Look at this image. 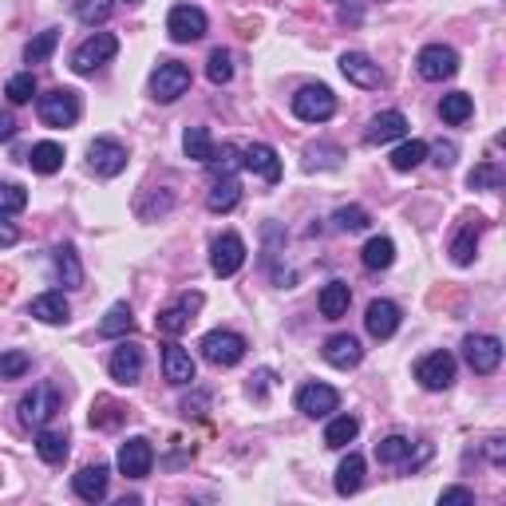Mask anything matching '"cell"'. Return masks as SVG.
<instances>
[{
    "mask_svg": "<svg viewBox=\"0 0 506 506\" xmlns=\"http://www.w3.org/2000/svg\"><path fill=\"white\" fill-rule=\"evenodd\" d=\"M16 135V119H13V111H0V142H8Z\"/></svg>",
    "mask_w": 506,
    "mask_h": 506,
    "instance_id": "681fc988",
    "label": "cell"
},
{
    "mask_svg": "<svg viewBox=\"0 0 506 506\" xmlns=\"http://www.w3.org/2000/svg\"><path fill=\"white\" fill-rule=\"evenodd\" d=\"M107 483H111V471H107V467H103V463L83 467V471L72 479L75 494H80L83 502H103V499H107Z\"/></svg>",
    "mask_w": 506,
    "mask_h": 506,
    "instance_id": "7402d4cb",
    "label": "cell"
},
{
    "mask_svg": "<svg viewBox=\"0 0 506 506\" xmlns=\"http://www.w3.org/2000/svg\"><path fill=\"white\" fill-rule=\"evenodd\" d=\"M28 313H32L36 321H44V324H64L72 317V304L64 293H40L32 304H28Z\"/></svg>",
    "mask_w": 506,
    "mask_h": 506,
    "instance_id": "d4e9b609",
    "label": "cell"
},
{
    "mask_svg": "<svg viewBox=\"0 0 506 506\" xmlns=\"http://www.w3.org/2000/svg\"><path fill=\"white\" fill-rule=\"evenodd\" d=\"M107 372H111L116 384H127V388L139 384L142 380V348L139 345H119L107 360Z\"/></svg>",
    "mask_w": 506,
    "mask_h": 506,
    "instance_id": "2e32d148",
    "label": "cell"
},
{
    "mask_svg": "<svg viewBox=\"0 0 506 506\" xmlns=\"http://www.w3.org/2000/svg\"><path fill=\"white\" fill-rule=\"evenodd\" d=\"M439 167H451V162H455V147H439Z\"/></svg>",
    "mask_w": 506,
    "mask_h": 506,
    "instance_id": "816d5d0a",
    "label": "cell"
},
{
    "mask_svg": "<svg viewBox=\"0 0 506 506\" xmlns=\"http://www.w3.org/2000/svg\"><path fill=\"white\" fill-rule=\"evenodd\" d=\"M28 162H32L36 175H56V170L64 167V147H60V142H36Z\"/></svg>",
    "mask_w": 506,
    "mask_h": 506,
    "instance_id": "4dcf8cb0",
    "label": "cell"
},
{
    "mask_svg": "<svg viewBox=\"0 0 506 506\" xmlns=\"http://www.w3.org/2000/svg\"><path fill=\"white\" fill-rule=\"evenodd\" d=\"M439 116H443V123H451V127H463V123L475 116V99L467 91L443 95V99H439Z\"/></svg>",
    "mask_w": 506,
    "mask_h": 506,
    "instance_id": "83f0119b",
    "label": "cell"
},
{
    "mask_svg": "<svg viewBox=\"0 0 506 506\" xmlns=\"http://www.w3.org/2000/svg\"><path fill=\"white\" fill-rule=\"evenodd\" d=\"M356 435H360V419L356 416H337V419H329V427H324V447L340 451V447H348Z\"/></svg>",
    "mask_w": 506,
    "mask_h": 506,
    "instance_id": "f546056e",
    "label": "cell"
},
{
    "mask_svg": "<svg viewBox=\"0 0 506 506\" xmlns=\"http://www.w3.org/2000/svg\"><path fill=\"white\" fill-rule=\"evenodd\" d=\"M337 226H340V230H348V234L368 230V210H360V206H345V210H337Z\"/></svg>",
    "mask_w": 506,
    "mask_h": 506,
    "instance_id": "f6af8a7d",
    "label": "cell"
},
{
    "mask_svg": "<svg viewBox=\"0 0 506 506\" xmlns=\"http://www.w3.org/2000/svg\"><path fill=\"white\" fill-rule=\"evenodd\" d=\"M206 28H210L206 13H202V8H194V4H178V8H170V16H167V32H170V40H175V44L202 40Z\"/></svg>",
    "mask_w": 506,
    "mask_h": 506,
    "instance_id": "ba28073f",
    "label": "cell"
},
{
    "mask_svg": "<svg viewBox=\"0 0 506 506\" xmlns=\"http://www.w3.org/2000/svg\"><path fill=\"white\" fill-rule=\"evenodd\" d=\"M293 116L301 123H329L337 116V95H332L324 83H309L293 95Z\"/></svg>",
    "mask_w": 506,
    "mask_h": 506,
    "instance_id": "6da1fadb",
    "label": "cell"
},
{
    "mask_svg": "<svg viewBox=\"0 0 506 506\" xmlns=\"http://www.w3.org/2000/svg\"><path fill=\"white\" fill-rule=\"evenodd\" d=\"M183 150H186V159H194V162H210L214 159V139H210L206 127H186Z\"/></svg>",
    "mask_w": 506,
    "mask_h": 506,
    "instance_id": "d590c367",
    "label": "cell"
},
{
    "mask_svg": "<svg viewBox=\"0 0 506 506\" xmlns=\"http://www.w3.org/2000/svg\"><path fill=\"white\" fill-rule=\"evenodd\" d=\"M36 455H40L44 463H64L68 459V435L40 427V435H36Z\"/></svg>",
    "mask_w": 506,
    "mask_h": 506,
    "instance_id": "1f68e13d",
    "label": "cell"
},
{
    "mask_svg": "<svg viewBox=\"0 0 506 506\" xmlns=\"http://www.w3.org/2000/svg\"><path fill=\"white\" fill-rule=\"evenodd\" d=\"M340 407V391L329 384H304L297 391V412L309 419H329Z\"/></svg>",
    "mask_w": 506,
    "mask_h": 506,
    "instance_id": "8fae6325",
    "label": "cell"
},
{
    "mask_svg": "<svg viewBox=\"0 0 506 506\" xmlns=\"http://www.w3.org/2000/svg\"><path fill=\"white\" fill-rule=\"evenodd\" d=\"M324 360H329L332 368L348 372V368H356L360 360H364V348H360L356 337H348V332H337V337L324 340Z\"/></svg>",
    "mask_w": 506,
    "mask_h": 506,
    "instance_id": "d6986e66",
    "label": "cell"
},
{
    "mask_svg": "<svg viewBox=\"0 0 506 506\" xmlns=\"http://www.w3.org/2000/svg\"><path fill=\"white\" fill-rule=\"evenodd\" d=\"M242 265H245V242L237 234H222L214 242V250H210V270L218 277H234Z\"/></svg>",
    "mask_w": 506,
    "mask_h": 506,
    "instance_id": "5bb4252c",
    "label": "cell"
},
{
    "mask_svg": "<svg viewBox=\"0 0 506 506\" xmlns=\"http://www.w3.org/2000/svg\"><path fill=\"white\" fill-rule=\"evenodd\" d=\"M194 309H202V293H186L178 304H170V309L159 313V332H167V337H178V332L190 329V321H194Z\"/></svg>",
    "mask_w": 506,
    "mask_h": 506,
    "instance_id": "e0dca14e",
    "label": "cell"
},
{
    "mask_svg": "<svg viewBox=\"0 0 506 506\" xmlns=\"http://www.w3.org/2000/svg\"><path fill=\"white\" fill-rule=\"evenodd\" d=\"M360 262H364V270H372V273L388 270V265L396 262V245H391V237H368V245L360 250Z\"/></svg>",
    "mask_w": 506,
    "mask_h": 506,
    "instance_id": "f1b7e54d",
    "label": "cell"
},
{
    "mask_svg": "<svg viewBox=\"0 0 506 506\" xmlns=\"http://www.w3.org/2000/svg\"><path fill=\"white\" fill-rule=\"evenodd\" d=\"M28 368H32V356L21 348H8V352H0V380H21L28 376Z\"/></svg>",
    "mask_w": 506,
    "mask_h": 506,
    "instance_id": "60d3db41",
    "label": "cell"
},
{
    "mask_svg": "<svg viewBox=\"0 0 506 506\" xmlns=\"http://www.w3.org/2000/svg\"><path fill=\"white\" fill-rule=\"evenodd\" d=\"M416 380L427 391L451 388V380H455V356H451V352H432V356H424L416 364Z\"/></svg>",
    "mask_w": 506,
    "mask_h": 506,
    "instance_id": "4fadbf2b",
    "label": "cell"
},
{
    "mask_svg": "<svg viewBox=\"0 0 506 506\" xmlns=\"http://www.w3.org/2000/svg\"><path fill=\"white\" fill-rule=\"evenodd\" d=\"M88 167L99 178H116L127 170V147L119 139H95L88 147Z\"/></svg>",
    "mask_w": 506,
    "mask_h": 506,
    "instance_id": "9c48e42d",
    "label": "cell"
},
{
    "mask_svg": "<svg viewBox=\"0 0 506 506\" xmlns=\"http://www.w3.org/2000/svg\"><path fill=\"white\" fill-rule=\"evenodd\" d=\"M364 486V459L356 451H348L337 467V494H356Z\"/></svg>",
    "mask_w": 506,
    "mask_h": 506,
    "instance_id": "4316f807",
    "label": "cell"
},
{
    "mask_svg": "<svg viewBox=\"0 0 506 506\" xmlns=\"http://www.w3.org/2000/svg\"><path fill=\"white\" fill-rule=\"evenodd\" d=\"M376 459H380V463H388V467L412 463V439H404V435H388L384 443H376Z\"/></svg>",
    "mask_w": 506,
    "mask_h": 506,
    "instance_id": "e575fe53",
    "label": "cell"
},
{
    "mask_svg": "<svg viewBox=\"0 0 506 506\" xmlns=\"http://www.w3.org/2000/svg\"><path fill=\"white\" fill-rule=\"evenodd\" d=\"M364 329L372 332L376 340H388V337H396V329H399V309L391 301H372L368 309H364Z\"/></svg>",
    "mask_w": 506,
    "mask_h": 506,
    "instance_id": "44dd1931",
    "label": "cell"
},
{
    "mask_svg": "<svg viewBox=\"0 0 506 506\" xmlns=\"http://www.w3.org/2000/svg\"><path fill=\"white\" fill-rule=\"evenodd\" d=\"M4 95H8V103H32V95H36V75H32V72L13 75V80L4 83Z\"/></svg>",
    "mask_w": 506,
    "mask_h": 506,
    "instance_id": "7bdbcfd3",
    "label": "cell"
},
{
    "mask_svg": "<svg viewBox=\"0 0 506 506\" xmlns=\"http://www.w3.org/2000/svg\"><path fill=\"white\" fill-rule=\"evenodd\" d=\"M463 356L467 364H471V372H479V376H491L494 368L502 364V340L499 337H467L463 340Z\"/></svg>",
    "mask_w": 506,
    "mask_h": 506,
    "instance_id": "30bf717a",
    "label": "cell"
},
{
    "mask_svg": "<svg viewBox=\"0 0 506 506\" xmlns=\"http://www.w3.org/2000/svg\"><path fill=\"white\" fill-rule=\"evenodd\" d=\"M439 502H443V506H455V502H467V506H471V502H475V494L467 491V486H451V491L439 494Z\"/></svg>",
    "mask_w": 506,
    "mask_h": 506,
    "instance_id": "7dc6e473",
    "label": "cell"
},
{
    "mask_svg": "<svg viewBox=\"0 0 506 506\" xmlns=\"http://www.w3.org/2000/svg\"><path fill=\"white\" fill-rule=\"evenodd\" d=\"M28 206V190L16 183H0V214H21Z\"/></svg>",
    "mask_w": 506,
    "mask_h": 506,
    "instance_id": "ee69618b",
    "label": "cell"
},
{
    "mask_svg": "<svg viewBox=\"0 0 506 506\" xmlns=\"http://www.w3.org/2000/svg\"><path fill=\"white\" fill-rule=\"evenodd\" d=\"M202 356L210 360V364H218V368H234L237 360L245 356V337L242 332H230V329H214V332H206L202 337Z\"/></svg>",
    "mask_w": 506,
    "mask_h": 506,
    "instance_id": "3957f363",
    "label": "cell"
},
{
    "mask_svg": "<svg viewBox=\"0 0 506 506\" xmlns=\"http://www.w3.org/2000/svg\"><path fill=\"white\" fill-rule=\"evenodd\" d=\"M60 407H64L60 388H52V384H36V388L21 399V424H28V427H47V419L60 412Z\"/></svg>",
    "mask_w": 506,
    "mask_h": 506,
    "instance_id": "8992f818",
    "label": "cell"
},
{
    "mask_svg": "<svg viewBox=\"0 0 506 506\" xmlns=\"http://www.w3.org/2000/svg\"><path fill=\"white\" fill-rule=\"evenodd\" d=\"M467 183H471V190H499L502 186V175H499V167H494V162H486V167H479V170H471V178H467Z\"/></svg>",
    "mask_w": 506,
    "mask_h": 506,
    "instance_id": "bcb514c9",
    "label": "cell"
},
{
    "mask_svg": "<svg viewBox=\"0 0 506 506\" xmlns=\"http://www.w3.org/2000/svg\"><path fill=\"white\" fill-rule=\"evenodd\" d=\"M56 273H60L64 289H75V285L83 281V270H80V257H75L68 245L64 250H56Z\"/></svg>",
    "mask_w": 506,
    "mask_h": 506,
    "instance_id": "ab89813d",
    "label": "cell"
},
{
    "mask_svg": "<svg viewBox=\"0 0 506 506\" xmlns=\"http://www.w3.org/2000/svg\"><path fill=\"white\" fill-rule=\"evenodd\" d=\"M237 202H242V186H237V178L234 175L214 178V186H210V194H206L210 214H230Z\"/></svg>",
    "mask_w": 506,
    "mask_h": 506,
    "instance_id": "cb8c5ba5",
    "label": "cell"
},
{
    "mask_svg": "<svg viewBox=\"0 0 506 506\" xmlns=\"http://www.w3.org/2000/svg\"><path fill=\"white\" fill-rule=\"evenodd\" d=\"M424 159H427V142H424V139L399 142V147L391 150V170H399V175H407V170H416Z\"/></svg>",
    "mask_w": 506,
    "mask_h": 506,
    "instance_id": "d6a6232c",
    "label": "cell"
},
{
    "mask_svg": "<svg viewBox=\"0 0 506 506\" xmlns=\"http://www.w3.org/2000/svg\"><path fill=\"white\" fill-rule=\"evenodd\" d=\"M150 91H155L159 103H175L178 95L190 91V68L178 60H162L155 75H150Z\"/></svg>",
    "mask_w": 506,
    "mask_h": 506,
    "instance_id": "52a82bcc",
    "label": "cell"
},
{
    "mask_svg": "<svg viewBox=\"0 0 506 506\" xmlns=\"http://www.w3.org/2000/svg\"><path fill=\"white\" fill-rule=\"evenodd\" d=\"M486 455H491L494 463H502V439H499V435L491 439V447H486Z\"/></svg>",
    "mask_w": 506,
    "mask_h": 506,
    "instance_id": "f907efd6",
    "label": "cell"
},
{
    "mask_svg": "<svg viewBox=\"0 0 506 506\" xmlns=\"http://www.w3.org/2000/svg\"><path fill=\"white\" fill-rule=\"evenodd\" d=\"M317 304H321V317L324 321H340L348 313V304H352V289L345 281H329L321 289V297H317Z\"/></svg>",
    "mask_w": 506,
    "mask_h": 506,
    "instance_id": "484cf974",
    "label": "cell"
},
{
    "mask_svg": "<svg viewBox=\"0 0 506 506\" xmlns=\"http://www.w3.org/2000/svg\"><path fill=\"white\" fill-rule=\"evenodd\" d=\"M404 135H407V116L404 111H380L364 131V139L372 142V147H384V142H396Z\"/></svg>",
    "mask_w": 506,
    "mask_h": 506,
    "instance_id": "ffe728a7",
    "label": "cell"
},
{
    "mask_svg": "<svg viewBox=\"0 0 506 506\" xmlns=\"http://www.w3.org/2000/svg\"><path fill=\"white\" fill-rule=\"evenodd\" d=\"M36 116H40L44 127H72L75 119H80V95L68 91V88H56L40 95V103H36Z\"/></svg>",
    "mask_w": 506,
    "mask_h": 506,
    "instance_id": "7a4b0ae2",
    "label": "cell"
},
{
    "mask_svg": "<svg viewBox=\"0 0 506 506\" xmlns=\"http://www.w3.org/2000/svg\"><path fill=\"white\" fill-rule=\"evenodd\" d=\"M21 242V234H16L13 222H4V214H0V250H8V245Z\"/></svg>",
    "mask_w": 506,
    "mask_h": 506,
    "instance_id": "c3c4849f",
    "label": "cell"
},
{
    "mask_svg": "<svg viewBox=\"0 0 506 506\" xmlns=\"http://www.w3.org/2000/svg\"><path fill=\"white\" fill-rule=\"evenodd\" d=\"M127 4H139V0H127Z\"/></svg>",
    "mask_w": 506,
    "mask_h": 506,
    "instance_id": "f5cc1de1",
    "label": "cell"
},
{
    "mask_svg": "<svg viewBox=\"0 0 506 506\" xmlns=\"http://www.w3.org/2000/svg\"><path fill=\"white\" fill-rule=\"evenodd\" d=\"M242 167L253 170L265 183H277V178H281V159H277V150L270 142H250V147L242 150Z\"/></svg>",
    "mask_w": 506,
    "mask_h": 506,
    "instance_id": "ac0fdd59",
    "label": "cell"
},
{
    "mask_svg": "<svg viewBox=\"0 0 506 506\" xmlns=\"http://www.w3.org/2000/svg\"><path fill=\"white\" fill-rule=\"evenodd\" d=\"M56 44H60V32H56V28H47V32H40L36 40H28L24 64H47V56L56 52Z\"/></svg>",
    "mask_w": 506,
    "mask_h": 506,
    "instance_id": "f35d334b",
    "label": "cell"
},
{
    "mask_svg": "<svg viewBox=\"0 0 506 506\" xmlns=\"http://www.w3.org/2000/svg\"><path fill=\"white\" fill-rule=\"evenodd\" d=\"M131 329H135V317H131V304H127V301L111 304L107 317L99 321V332H103V337H127Z\"/></svg>",
    "mask_w": 506,
    "mask_h": 506,
    "instance_id": "836d02e7",
    "label": "cell"
},
{
    "mask_svg": "<svg viewBox=\"0 0 506 506\" xmlns=\"http://www.w3.org/2000/svg\"><path fill=\"white\" fill-rule=\"evenodd\" d=\"M475 250H479V226H463L451 242V257L455 265H471L475 262Z\"/></svg>",
    "mask_w": 506,
    "mask_h": 506,
    "instance_id": "74e56055",
    "label": "cell"
},
{
    "mask_svg": "<svg viewBox=\"0 0 506 506\" xmlns=\"http://www.w3.org/2000/svg\"><path fill=\"white\" fill-rule=\"evenodd\" d=\"M194 356L183 348V345H167L162 348V376L170 384H194Z\"/></svg>",
    "mask_w": 506,
    "mask_h": 506,
    "instance_id": "603a6c76",
    "label": "cell"
},
{
    "mask_svg": "<svg viewBox=\"0 0 506 506\" xmlns=\"http://www.w3.org/2000/svg\"><path fill=\"white\" fill-rule=\"evenodd\" d=\"M111 13H116V0H75V16H80L88 28L107 24Z\"/></svg>",
    "mask_w": 506,
    "mask_h": 506,
    "instance_id": "8d00e7d4",
    "label": "cell"
},
{
    "mask_svg": "<svg viewBox=\"0 0 506 506\" xmlns=\"http://www.w3.org/2000/svg\"><path fill=\"white\" fill-rule=\"evenodd\" d=\"M416 72L424 75L427 83H443V80H451V75L459 72V52H455V47H447V44H427V47H419V56H416Z\"/></svg>",
    "mask_w": 506,
    "mask_h": 506,
    "instance_id": "277c9868",
    "label": "cell"
},
{
    "mask_svg": "<svg viewBox=\"0 0 506 506\" xmlns=\"http://www.w3.org/2000/svg\"><path fill=\"white\" fill-rule=\"evenodd\" d=\"M206 75H210V83H230L234 80V60H230V52H226V47H214V52H210Z\"/></svg>",
    "mask_w": 506,
    "mask_h": 506,
    "instance_id": "b9f144b4",
    "label": "cell"
},
{
    "mask_svg": "<svg viewBox=\"0 0 506 506\" xmlns=\"http://www.w3.org/2000/svg\"><path fill=\"white\" fill-rule=\"evenodd\" d=\"M150 467H155V447L142 435H131L127 443L119 447V471L127 475V479H147Z\"/></svg>",
    "mask_w": 506,
    "mask_h": 506,
    "instance_id": "7c38bea8",
    "label": "cell"
},
{
    "mask_svg": "<svg viewBox=\"0 0 506 506\" xmlns=\"http://www.w3.org/2000/svg\"><path fill=\"white\" fill-rule=\"evenodd\" d=\"M116 52H119L116 36H111V32H95V36H88V40L72 52V68L80 75H91L95 68H103L107 60H116Z\"/></svg>",
    "mask_w": 506,
    "mask_h": 506,
    "instance_id": "5b68a950",
    "label": "cell"
},
{
    "mask_svg": "<svg viewBox=\"0 0 506 506\" xmlns=\"http://www.w3.org/2000/svg\"><path fill=\"white\" fill-rule=\"evenodd\" d=\"M340 75H345L348 83H356V88H384V72H380V64H372L364 52L340 56Z\"/></svg>",
    "mask_w": 506,
    "mask_h": 506,
    "instance_id": "9a60e30c",
    "label": "cell"
}]
</instances>
